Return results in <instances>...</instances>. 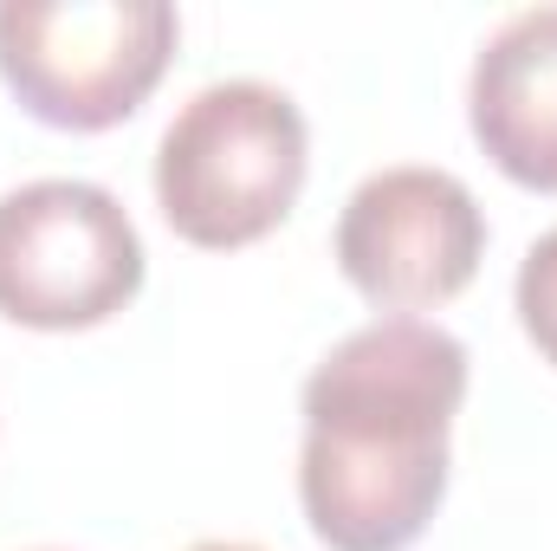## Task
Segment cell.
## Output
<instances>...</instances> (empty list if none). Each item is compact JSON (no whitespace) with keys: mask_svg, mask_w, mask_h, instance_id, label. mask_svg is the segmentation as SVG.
Listing matches in <instances>:
<instances>
[{"mask_svg":"<svg viewBox=\"0 0 557 551\" xmlns=\"http://www.w3.org/2000/svg\"><path fill=\"white\" fill-rule=\"evenodd\" d=\"M480 254H486V215L473 188L428 162L363 175L337 215V267L389 318L447 305L480 273Z\"/></svg>","mask_w":557,"mask_h":551,"instance_id":"5b68a950","label":"cell"},{"mask_svg":"<svg viewBox=\"0 0 557 551\" xmlns=\"http://www.w3.org/2000/svg\"><path fill=\"white\" fill-rule=\"evenodd\" d=\"M188 551H260V546H240V539H201V546H188Z\"/></svg>","mask_w":557,"mask_h":551,"instance_id":"ba28073f","label":"cell"},{"mask_svg":"<svg viewBox=\"0 0 557 551\" xmlns=\"http://www.w3.org/2000/svg\"><path fill=\"white\" fill-rule=\"evenodd\" d=\"M467 344L428 318H376L305 377L298 500L331 551H409L447 493Z\"/></svg>","mask_w":557,"mask_h":551,"instance_id":"6da1fadb","label":"cell"},{"mask_svg":"<svg viewBox=\"0 0 557 551\" xmlns=\"http://www.w3.org/2000/svg\"><path fill=\"white\" fill-rule=\"evenodd\" d=\"M305 118L278 85H201L156 143V208L188 247H253L292 215L305 188Z\"/></svg>","mask_w":557,"mask_h":551,"instance_id":"7a4b0ae2","label":"cell"},{"mask_svg":"<svg viewBox=\"0 0 557 551\" xmlns=\"http://www.w3.org/2000/svg\"><path fill=\"white\" fill-rule=\"evenodd\" d=\"M143 285V241L124 201L78 175L0 195V318L33 331H91Z\"/></svg>","mask_w":557,"mask_h":551,"instance_id":"277c9868","label":"cell"},{"mask_svg":"<svg viewBox=\"0 0 557 551\" xmlns=\"http://www.w3.org/2000/svg\"><path fill=\"white\" fill-rule=\"evenodd\" d=\"M169 0H0V78L52 131H111L162 85Z\"/></svg>","mask_w":557,"mask_h":551,"instance_id":"3957f363","label":"cell"},{"mask_svg":"<svg viewBox=\"0 0 557 551\" xmlns=\"http://www.w3.org/2000/svg\"><path fill=\"white\" fill-rule=\"evenodd\" d=\"M512 305H519V325H525V338L539 344V357L557 370V228L525 247Z\"/></svg>","mask_w":557,"mask_h":551,"instance_id":"52a82bcc","label":"cell"},{"mask_svg":"<svg viewBox=\"0 0 557 551\" xmlns=\"http://www.w3.org/2000/svg\"><path fill=\"white\" fill-rule=\"evenodd\" d=\"M480 149L525 188L557 195V0L499 20L467 78Z\"/></svg>","mask_w":557,"mask_h":551,"instance_id":"8992f818","label":"cell"}]
</instances>
